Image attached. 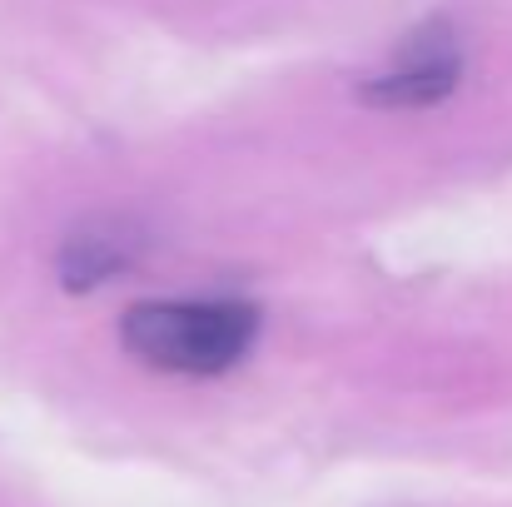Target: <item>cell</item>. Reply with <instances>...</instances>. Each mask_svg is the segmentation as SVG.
<instances>
[{"label":"cell","instance_id":"obj_1","mask_svg":"<svg viewBox=\"0 0 512 507\" xmlns=\"http://www.w3.org/2000/svg\"><path fill=\"white\" fill-rule=\"evenodd\" d=\"M254 334L259 309L244 299H155L120 319V343L130 358L184 378H214L234 368Z\"/></svg>","mask_w":512,"mask_h":507},{"label":"cell","instance_id":"obj_2","mask_svg":"<svg viewBox=\"0 0 512 507\" xmlns=\"http://www.w3.org/2000/svg\"><path fill=\"white\" fill-rule=\"evenodd\" d=\"M458 75H463V55H458L453 30L428 25L398 50L393 70H383L363 85V100L388 105V110H423V105L448 100L458 90Z\"/></svg>","mask_w":512,"mask_h":507}]
</instances>
